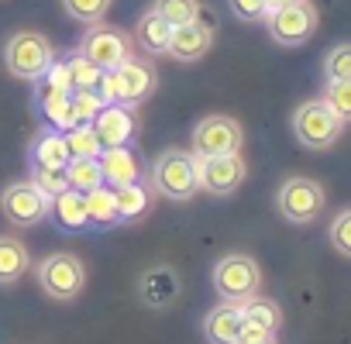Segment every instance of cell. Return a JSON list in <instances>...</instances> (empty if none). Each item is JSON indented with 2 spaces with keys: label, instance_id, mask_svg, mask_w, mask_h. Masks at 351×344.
<instances>
[{
  "label": "cell",
  "instance_id": "cell-31",
  "mask_svg": "<svg viewBox=\"0 0 351 344\" xmlns=\"http://www.w3.org/2000/svg\"><path fill=\"white\" fill-rule=\"evenodd\" d=\"M324 103H327L341 121H348V117H351V79H327V86H324Z\"/></svg>",
  "mask_w": 351,
  "mask_h": 344
},
{
  "label": "cell",
  "instance_id": "cell-20",
  "mask_svg": "<svg viewBox=\"0 0 351 344\" xmlns=\"http://www.w3.org/2000/svg\"><path fill=\"white\" fill-rule=\"evenodd\" d=\"M66 162H69V151H66L62 131L45 127V131L32 141V165H35V169H66Z\"/></svg>",
  "mask_w": 351,
  "mask_h": 344
},
{
  "label": "cell",
  "instance_id": "cell-11",
  "mask_svg": "<svg viewBox=\"0 0 351 344\" xmlns=\"http://www.w3.org/2000/svg\"><path fill=\"white\" fill-rule=\"evenodd\" d=\"M49 197L38 193L28 180L21 183H11L4 193H0V210H4V217L18 228H35L49 217Z\"/></svg>",
  "mask_w": 351,
  "mask_h": 344
},
{
  "label": "cell",
  "instance_id": "cell-21",
  "mask_svg": "<svg viewBox=\"0 0 351 344\" xmlns=\"http://www.w3.org/2000/svg\"><path fill=\"white\" fill-rule=\"evenodd\" d=\"M169 35H172V28H169L155 11H148V14L138 18V25H134V38H131V42H138V45H141L145 52H152V56H165Z\"/></svg>",
  "mask_w": 351,
  "mask_h": 344
},
{
  "label": "cell",
  "instance_id": "cell-29",
  "mask_svg": "<svg viewBox=\"0 0 351 344\" xmlns=\"http://www.w3.org/2000/svg\"><path fill=\"white\" fill-rule=\"evenodd\" d=\"M66 73H69V86L73 90H97V83H100V76H104V69H97L90 59H83L80 52H73L69 59H66Z\"/></svg>",
  "mask_w": 351,
  "mask_h": 344
},
{
  "label": "cell",
  "instance_id": "cell-7",
  "mask_svg": "<svg viewBox=\"0 0 351 344\" xmlns=\"http://www.w3.org/2000/svg\"><path fill=\"white\" fill-rule=\"evenodd\" d=\"M324 186L317 180H306V176H293L279 186L276 193V207L279 214L289 221V224H310L320 217L324 210Z\"/></svg>",
  "mask_w": 351,
  "mask_h": 344
},
{
  "label": "cell",
  "instance_id": "cell-37",
  "mask_svg": "<svg viewBox=\"0 0 351 344\" xmlns=\"http://www.w3.org/2000/svg\"><path fill=\"white\" fill-rule=\"evenodd\" d=\"M234 344H279V341H276V334H269V330H262L255 323H241Z\"/></svg>",
  "mask_w": 351,
  "mask_h": 344
},
{
  "label": "cell",
  "instance_id": "cell-5",
  "mask_svg": "<svg viewBox=\"0 0 351 344\" xmlns=\"http://www.w3.org/2000/svg\"><path fill=\"white\" fill-rule=\"evenodd\" d=\"M265 25L276 45L296 49L310 42V35L317 32V8L310 0H289V4H279L265 14Z\"/></svg>",
  "mask_w": 351,
  "mask_h": 344
},
{
  "label": "cell",
  "instance_id": "cell-2",
  "mask_svg": "<svg viewBox=\"0 0 351 344\" xmlns=\"http://www.w3.org/2000/svg\"><path fill=\"white\" fill-rule=\"evenodd\" d=\"M56 62V49L45 35L38 32H18L11 35V42L4 45V66L11 76L18 79H28V83H38L49 66Z\"/></svg>",
  "mask_w": 351,
  "mask_h": 344
},
{
  "label": "cell",
  "instance_id": "cell-30",
  "mask_svg": "<svg viewBox=\"0 0 351 344\" xmlns=\"http://www.w3.org/2000/svg\"><path fill=\"white\" fill-rule=\"evenodd\" d=\"M62 11H66L73 21L100 25V21H104V14L110 11V0H62Z\"/></svg>",
  "mask_w": 351,
  "mask_h": 344
},
{
  "label": "cell",
  "instance_id": "cell-1",
  "mask_svg": "<svg viewBox=\"0 0 351 344\" xmlns=\"http://www.w3.org/2000/svg\"><path fill=\"white\" fill-rule=\"evenodd\" d=\"M152 190L165 200H176V204L190 200L200 190L197 186V158H193V151H183V148L162 151L152 165Z\"/></svg>",
  "mask_w": 351,
  "mask_h": 344
},
{
  "label": "cell",
  "instance_id": "cell-23",
  "mask_svg": "<svg viewBox=\"0 0 351 344\" xmlns=\"http://www.w3.org/2000/svg\"><path fill=\"white\" fill-rule=\"evenodd\" d=\"M62 176H66V186L76 190V193H90V190L104 186L100 162L97 158H69L66 169H62Z\"/></svg>",
  "mask_w": 351,
  "mask_h": 344
},
{
  "label": "cell",
  "instance_id": "cell-19",
  "mask_svg": "<svg viewBox=\"0 0 351 344\" xmlns=\"http://www.w3.org/2000/svg\"><path fill=\"white\" fill-rule=\"evenodd\" d=\"M176 296H180V279L169 265H158V269H148L141 275V299L148 306H169Z\"/></svg>",
  "mask_w": 351,
  "mask_h": 344
},
{
  "label": "cell",
  "instance_id": "cell-35",
  "mask_svg": "<svg viewBox=\"0 0 351 344\" xmlns=\"http://www.w3.org/2000/svg\"><path fill=\"white\" fill-rule=\"evenodd\" d=\"M330 245L337 255H351V210H341L330 224Z\"/></svg>",
  "mask_w": 351,
  "mask_h": 344
},
{
  "label": "cell",
  "instance_id": "cell-3",
  "mask_svg": "<svg viewBox=\"0 0 351 344\" xmlns=\"http://www.w3.org/2000/svg\"><path fill=\"white\" fill-rule=\"evenodd\" d=\"M293 131H296V141L310 151H324L330 148L341 131H344V121L324 103V100H306L296 107L293 114Z\"/></svg>",
  "mask_w": 351,
  "mask_h": 344
},
{
  "label": "cell",
  "instance_id": "cell-24",
  "mask_svg": "<svg viewBox=\"0 0 351 344\" xmlns=\"http://www.w3.org/2000/svg\"><path fill=\"white\" fill-rule=\"evenodd\" d=\"M114 204H117V221H138L152 207V190L141 183L121 186V190H114Z\"/></svg>",
  "mask_w": 351,
  "mask_h": 344
},
{
  "label": "cell",
  "instance_id": "cell-25",
  "mask_svg": "<svg viewBox=\"0 0 351 344\" xmlns=\"http://www.w3.org/2000/svg\"><path fill=\"white\" fill-rule=\"evenodd\" d=\"M83 200H86V217H90L93 228H114V224H121V221H117V204H114V190H110V186H97V190L83 193Z\"/></svg>",
  "mask_w": 351,
  "mask_h": 344
},
{
  "label": "cell",
  "instance_id": "cell-8",
  "mask_svg": "<svg viewBox=\"0 0 351 344\" xmlns=\"http://www.w3.org/2000/svg\"><path fill=\"white\" fill-rule=\"evenodd\" d=\"M245 145V131L234 117L210 114L193 127V155L210 158V155H234Z\"/></svg>",
  "mask_w": 351,
  "mask_h": 344
},
{
  "label": "cell",
  "instance_id": "cell-6",
  "mask_svg": "<svg viewBox=\"0 0 351 344\" xmlns=\"http://www.w3.org/2000/svg\"><path fill=\"white\" fill-rule=\"evenodd\" d=\"M131 35L121 32V28H110V25H90V32L80 38V56L90 59L97 69H117L121 62L131 59Z\"/></svg>",
  "mask_w": 351,
  "mask_h": 344
},
{
  "label": "cell",
  "instance_id": "cell-36",
  "mask_svg": "<svg viewBox=\"0 0 351 344\" xmlns=\"http://www.w3.org/2000/svg\"><path fill=\"white\" fill-rule=\"evenodd\" d=\"M228 8H231V14H234L238 21H248V25L265 21V14H269L265 0H228Z\"/></svg>",
  "mask_w": 351,
  "mask_h": 344
},
{
  "label": "cell",
  "instance_id": "cell-9",
  "mask_svg": "<svg viewBox=\"0 0 351 344\" xmlns=\"http://www.w3.org/2000/svg\"><path fill=\"white\" fill-rule=\"evenodd\" d=\"M38 282L52 299H76L83 282H86V269L76 255L59 251V255H49L38 265Z\"/></svg>",
  "mask_w": 351,
  "mask_h": 344
},
{
  "label": "cell",
  "instance_id": "cell-12",
  "mask_svg": "<svg viewBox=\"0 0 351 344\" xmlns=\"http://www.w3.org/2000/svg\"><path fill=\"white\" fill-rule=\"evenodd\" d=\"M90 127H93L100 148H124V145H131V138L138 131V121H134L131 107H124V103H104L100 114L90 121Z\"/></svg>",
  "mask_w": 351,
  "mask_h": 344
},
{
  "label": "cell",
  "instance_id": "cell-22",
  "mask_svg": "<svg viewBox=\"0 0 351 344\" xmlns=\"http://www.w3.org/2000/svg\"><path fill=\"white\" fill-rule=\"evenodd\" d=\"M28 272V248L18 238H0V286H11Z\"/></svg>",
  "mask_w": 351,
  "mask_h": 344
},
{
  "label": "cell",
  "instance_id": "cell-32",
  "mask_svg": "<svg viewBox=\"0 0 351 344\" xmlns=\"http://www.w3.org/2000/svg\"><path fill=\"white\" fill-rule=\"evenodd\" d=\"M69 107H73V121L76 124H90L100 114L104 100L97 97V90H73L69 93Z\"/></svg>",
  "mask_w": 351,
  "mask_h": 344
},
{
  "label": "cell",
  "instance_id": "cell-38",
  "mask_svg": "<svg viewBox=\"0 0 351 344\" xmlns=\"http://www.w3.org/2000/svg\"><path fill=\"white\" fill-rule=\"evenodd\" d=\"M265 4H269V11H272V8H279V4H289V0H265Z\"/></svg>",
  "mask_w": 351,
  "mask_h": 344
},
{
  "label": "cell",
  "instance_id": "cell-4",
  "mask_svg": "<svg viewBox=\"0 0 351 344\" xmlns=\"http://www.w3.org/2000/svg\"><path fill=\"white\" fill-rule=\"evenodd\" d=\"M262 286V269L252 255H224L214 265V289L224 303H245L258 296Z\"/></svg>",
  "mask_w": 351,
  "mask_h": 344
},
{
  "label": "cell",
  "instance_id": "cell-17",
  "mask_svg": "<svg viewBox=\"0 0 351 344\" xmlns=\"http://www.w3.org/2000/svg\"><path fill=\"white\" fill-rule=\"evenodd\" d=\"M245 317H241V303H217L207 320H204V334L210 344H234L238 330H241Z\"/></svg>",
  "mask_w": 351,
  "mask_h": 344
},
{
  "label": "cell",
  "instance_id": "cell-10",
  "mask_svg": "<svg viewBox=\"0 0 351 344\" xmlns=\"http://www.w3.org/2000/svg\"><path fill=\"white\" fill-rule=\"evenodd\" d=\"M193 158H197V186L214 193V197L234 193L241 186V180H245V158H241V151H234V155H210V158L193 155Z\"/></svg>",
  "mask_w": 351,
  "mask_h": 344
},
{
  "label": "cell",
  "instance_id": "cell-18",
  "mask_svg": "<svg viewBox=\"0 0 351 344\" xmlns=\"http://www.w3.org/2000/svg\"><path fill=\"white\" fill-rule=\"evenodd\" d=\"M49 217H52L62 231H86V228H90L86 200H83V193H76V190H66V193L52 197V204H49Z\"/></svg>",
  "mask_w": 351,
  "mask_h": 344
},
{
  "label": "cell",
  "instance_id": "cell-16",
  "mask_svg": "<svg viewBox=\"0 0 351 344\" xmlns=\"http://www.w3.org/2000/svg\"><path fill=\"white\" fill-rule=\"evenodd\" d=\"M35 103H38V114L52 124V131H69L76 124L73 107H69V90H59V86H49L45 79H38Z\"/></svg>",
  "mask_w": 351,
  "mask_h": 344
},
{
  "label": "cell",
  "instance_id": "cell-26",
  "mask_svg": "<svg viewBox=\"0 0 351 344\" xmlns=\"http://www.w3.org/2000/svg\"><path fill=\"white\" fill-rule=\"evenodd\" d=\"M152 11L169 25V28H183L190 21H200V0H155Z\"/></svg>",
  "mask_w": 351,
  "mask_h": 344
},
{
  "label": "cell",
  "instance_id": "cell-33",
  "mask_svg": "<svg viewBox=\"0 0 351 344\" xmlns=\"http://www.w3.org/2000/svg\"><path fill=\"white\" fill-rule=\"evenodd\" d=\"M28 183H32L38 193H45L49 200L69 190V186H66V176H62V169H35V165H32V180H28Z\"/></svg>",
  "mask_w": 351,
  "mask_h": 344
},
{
  "label": "cell",
  "instance_id": "cell-28",
  "mask_svg": "<svg viewBox=\"0 0 351 344\" xmlns=\"http://www.w3.org/2000/svg\"><path fill=\"white\" fill-rule=\"evenodd\" d=\"M62 141H66L69 158H97L104 151L90 124H73L69 131H62Z\"/></svg>",
  "mask_w": 351,
  "mask_h": 344
},
{
  "label": "cell",
  "instance_id": "cell-27",
  "mask_svg": "<svg viewBox=\"0 0 351 344\" xmlns=\"http://www.w3.org/2000/svg\"><path fill=\"white\" fill-rule=\"evenodd\" d=\"M241 317H245V323H255V327H262V330H269V334H276L279 323H282V310H279L272 299H262V296L245 299V303H241Z\"/></svg>",
  "mask_w": 351,
  "mask_h": 344
},
{
  "label": "cell",
  "instance_id": "cell-14",
  "mask_svg": "<svg viewBox=\"0 0 351 344\" xmlns=\"http://www.w3.org/2000/svg\"><path fill=\"white\" fill-rule=\"evenodd\" d=\"M210 45H214V25L190 21L183 28H172L165 56H172L176 62H197V59H204L210 52Z\"/></svg>",
  "mask_w": 351,
  "mask_h": 344
},
{
  "label": "cell",
  "instance_id": "cell-15",
  "mask_svg": "<svg viewBox=\"0 0 351 344\" xmlns=\"http://www.w3.org/2000/svg\"><path fill=\"white\" fill-rule=\"evenodd\" d=\"M97 162H100L104 186H110V190L141 183V162H138V155H134L128 145H124V148H104V151L97 155Z\"/></svg>",
  "mask_w": 351,
  "mask_h": 344
},
{
  "label": "cell",
  "instance_id": "cell-34",
  "mask_svg": "<svg viewBox=\"0 0 351 344\" xmlns=\"http://www.w3.org/2000/svg\"><path fill=\"white\" fill-rule=\"evenodd\" d=\"M324 73L327 79H351V45H334L327 56H324Z\"/></svg>",
  "mask_w": 351,
  "mask_h": 344
},
{
  "label": "cell",
  "instance_id": "cell-13",
  "mask_svg": "<svg viewBox=\"0 0 351 344\" xmlns=\"http://www.w3.org/2000/svg\"><path fill=\"white\" fill-rule=\"evenodd\" d=\"M114 73V90H117V103H124V107H134V103H141V100H148L152 97V90H155V69L148 66V62H138V59H128V62H121L117 69H110Z\"/></svg>",
  "mask_w": 351,
  "mask_h": 344
}]
</instances>
